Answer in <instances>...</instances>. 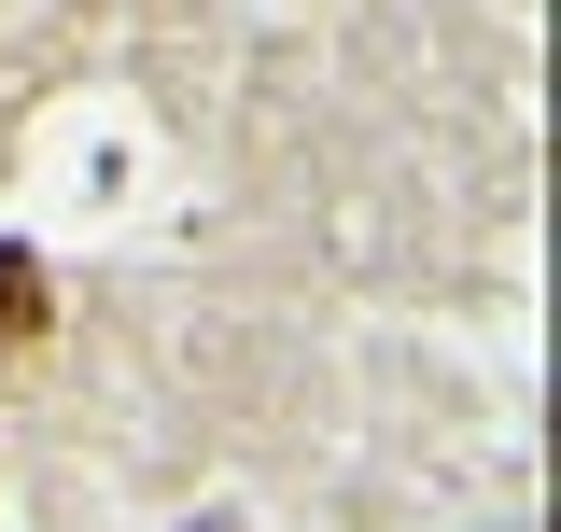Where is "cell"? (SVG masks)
<instances>
[{
	"mask_svg": "<svg viewBox=\"0 0 561 532\" xmlns=\"http://www.w3.org/2000/svg\"><path fill=\"white\" fill-rule=\"evenodd\" d=\"M43 336H57V280H43V253H14V239H0V365H14V350H43Z\"/></svg>",
	"mask_w": 561,
	"mask_h": 532,
	"instance_id": "cell-1",
	"label": "cell"
}]
</instances>
